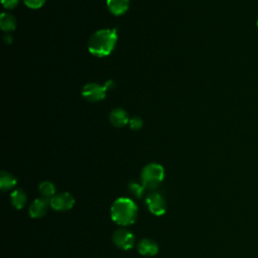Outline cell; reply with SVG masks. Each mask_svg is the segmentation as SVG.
Listing matches in <instances>:
<instances>
[{"mask_svg":"<svg viewBox=\"0 0 258 258\" xmlns=\"http://www.w3.org/2000/svg\"><path fill=\"white\" fill-rule=\"evenodd\" d=\"M116 43V29H100L92 34L88 43V50L93 56L103 58L112 53Z\"/></svg>","mask_w":258,"mask_h":258,"instance_id":"obj_1","label":"cell"},{"mask_svg":"<svg viewBox=\"0 0 258 258\" xmlns=\"http://www.w3.org/2000/svg\"><path fill=\"white\" fill-rule=\"evenodd\" d=\"M138 208L135 202L128 198H119L111 206L110 215L113 222L119 226H129L135 223Z\"/></svg>","mask_w":258,"mask_h":258,"instance_id":"obj_2","label":"cell"},{"mask_svg":"<svg viewBox=\"0 0 258 258\" xmlns=\"http://www.w3.org/2000/svg\"><path fill=\"white\" fill-rule=\"evenodd\" d=\"M165 178V169L163 166L152 163L146 165L140 174V182L146 190H156Z\"/></svg>","mask_w":258,"mask_h":258,"instance_id":"obj_3","label":"cell"},{"mask_svg":"<svg viewBox=\"0 0 258 258\" xmlns=\"http://www.w3.org/2000/svg\"><path fill=\"white\" fill-rule=\"evenodd\" d=\"M147 209L155 216H163L167 212V202L165 197L159 192H152L145 198Z\"/></svg>","mask_w":258,"mask_h":258,"instance_id":"obj_4","label":"cell"},{"mask_svg":"<svg viewBox=\"0 0 258 258\" xmlns=\"http://www.w3.org/2000/svg\"><path fill=\"white\" fill-rule=\"evenodd\" d=\"M114 245L121 250H130L135 245V236L133 233L125 228L117 229L112 235Z\"/></svg>","mask_w":258,"mask_h":258,"instance_id":"obj_5","label":"cell"},{"mask_svg":"<svg viewBox=\"0 0 258 258\" xmlns=\"http://www.w3.org/2000/svg\"><path fill=\"white\" fill-rule=\"evenodd\" d=\"M110 83L111 81L108 82L105 86H101L97 83H89L84 86L82 96L90 102H99L106 97V91L110 87Z\"/></svg>","mask_w":258,"mask_h":258,"instance_id":"obj_6","label":"cell"},{"mask_svg":"<svg viewBox=\"0 0 258 258\" xmlns=\"http://www.w3.org/2000/svg\"><path fill=\"white\" fill-rule=\"evenodd\" d=\"M51 208L58 212H67L70 211L74 205H75V198L68 192H63L56 194L50 200Z\"/></svg>","mask_w":258,"mask_h":258,"instance_id":"obj_7","label":"cell"},{"mask_svg":"<svg viewBox=\"0 0 258 258\" xmlns=\"http://www.w3.org/2000/svg\"><path fill=\"white\" fill-rule=\"evenodd\" d=\"M50 205V201L45 198L35 199L28 208V214L32 219H41L46 216L48 213Z\"/></svg>","mask_w":258,"mask_h":258,"instance_id":"obj_8","label":"cell"},{"mask_svg":"<svg viewBox=\"0 0 258 258\" xmlns=\"http://www.w3.org/2000/svg\"><path fill=\"white\" fill-rule=\"evenodd\" d=\"M138 252L143 256H155L159 253L160 247L158 243L150 238H144L137 245Z\"/></svg>","mask_w":258,"mask_h":258,"instance_id":"obj_9","label":"cell"},{"mask_svg":"<svg viewBox=\"0 0 258 258\" xmlns=\"http://www.w3.org/2000/svg\"><path fill=\"white\" fill-rule=\"evenodd\" d=\"M109 119L111 124L115 127H123L129 123V117L125 110L121 108H115L110 112Z\"/></svg>","mask_w":258,"mask_h":258,"instance_id":"obj_10","label":"cell"},{"mask_svg":"<svg viewBox=\"0 0 258 258\" xmlns=\"http://www.w3.org/2000/svg\"><path fill=\"white\" fill-rule=\"evenodd\" d=\"M107 7L114 15H122L129 8V0H107Z\"/></svg>","mask_w":258,"mask_h":258,"instance_id":"obj_11","label":"cell"},{"mask_svg":"<svg viewBox=\"0 0 258 258\" xmlns=\"http://www.w3.org/2000/svg\"><path fill=\"white\" fill-rule=\"evenodd\" d=\"M16 185L17 179L13 174H11L8 172H1V173H0V189H1V191H10L14 189Z\"/></svg>","mask_w":258,"mask_h":258,"instance_id":"obj_12","label":"cell"},{"mask_svg":"<svg viewBox=\"0 0 258 258\" xmlns=\"http://www.w3.org/2000/svg\"><path fill=\"white\" fill-rule=\"evenodd\" d=\"M27 202V196L24 191L17 189L14 190L10 195V203L16 210H21L24 208Z\"/></svg>","mask_w":258,"mask_h":258,"instance_id":"obj_13","label":"cell"},{"mask_svg":"<svg viewBox=\"0 0 258 258\" xmlns=\"http://www.w3.org/2000/svg\"><path fill=\"white\" fill-rule=\"evenodd\" d=\"M0 26L4 31H12L16 27V19L12 14L3 12L0 16Z\"/></svg>","mask_w":258,"mask_h":258,"instance_id":"obj_14","label":"cell"},{"mask_svg":"<svg viewBox=\"0 0 258 258\" xmlns=\"http://www.w3.org/2000/svg\"><path fill=\"white\" fill-rule=\"evenodd\" d=\"M39 192H40L42 198H45L50 201L56 195V187L52 181L45 180L40 183Z\"/></svg>","mask_w":258,"mask_h":258,"instance_id":"obj_15","label":"cell"},{"mask_svg":"<svg viewBox=\"0 0 258 258\" xmlns=\"http://www.w3.org/2000/svg\"><path fill=\"white\" fill-rule=\"evenodd\" d=\"M146 189L143 187L141 182H137L135 180H132L128 183V191L131 194L132 197L135 199H141L144 195V191Z\"/></svg>","mask_w":258,"mask_h":258,"instance_id":"obj_16","label":"cell"},{"mask_svg":"<svg viewBox=\"0 0 258 258\" xmlns=\"http://www.w3.org/2000/svg\"><path fill=\"white\" fill-rule=\"evenodd\" d=\"M23 1L27 7L32 9H38L45 4L46 0H23Z\"/></svg>","mask_w":258,"mask_h":258,"instance_id":"obj_17","label":"cell"},{"mask_svg":"<svg viewBox=\"0 0 258 258\" xmlns=\"http://www.w3.org/2000/svg\"><path fill=\"white\" fill-rule=\"evenodd\" d=\"M142 125H143V121L138 116H135V117H132L131 119H129V127L132 130H139L142 127Z\"/></svg>","mask_w":258,"mask_h":258,"instance_id":"obj_18","label":"cell"},{"mask_svg":"<svg viewBox=\"0 0 258 258\" xmlns=\"http://www.w3.org/2000/svg\"><path fill=\"white\" fill-rule=\"evenodd\" d=\"M2 5L7 9H12L17 6L19 0H1Z\"/></svg>","mask_w":258,"mask_h":258,"instance_id":"obj_19","label":"cell"},{"mask_svg":"<svg viewBox=\"0 0 258 258\" xmlns=\"http://www.w3.org/2000/svg\"><path fill=\"white\" fill-rule=\"evenodd\" d=\"M257 28H258V19H257Z\"/></svg>","mask_w":258,"mask_h":258,"instance_id":"obj_20","label":"cell"}]
</instances>
